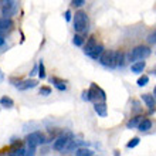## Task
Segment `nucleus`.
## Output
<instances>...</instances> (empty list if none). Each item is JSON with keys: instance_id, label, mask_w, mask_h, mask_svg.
Here are the masks:
<instances>
[{"instance_id": "f257e3e1", "label": "nucleus", "mask_w": 156, "mask_h": 156, "mask_svg": "<svg viewBox=\"0 0 156 156\" xmlns=\"http://www.w3.org/2000/svg\"><path fill=\"white\" fill-rule=\"evenodd\" d=\"M73 24H74V30L80 34H85L88 31V16L85 12H77L73 19Z\"/></svg>"}, {"instance_id": "f03ea898", "label": "nucleus", "mask_w": 156, "mask_h": 156, "mask_svg": "<svg viewBox=\"0 0 156 156\" xmlns=\"http://www.w3.org/2000/svg\"><path fill=\"white\" fill-rule=\"evenodd\" d=\"M71 140H73V133L66 132V133L60 135L58 138H55V140H54V144H53V149L57 151V152H64L67 149V146L70 145Z\"/></svg>"}, {"instance_id": "7ed1b4c3", "label": "nucleus", "mask_w": 156, "mask_h": 156, "mask_svg": "<svg viewBox=\"0 0 156 156\" xmlns=\"http://www.w3.org/2000/svg\"><path fill=\"white\" fill-rule=\"evenodd\" d=\"M152 54L151 48L146 45H138L129 53V60L131 61H138V60H145L146 57H149Z\"/></svg>"}, {"instance_id": "20e7f679", "label": "nucleus", "mask_w": 156, "mask_h": 156, "mask_svg": "<svg viewBox=\"0 0 156 156\" xmlns=\"http://www.w3.org/2000/svg\"><path fill=\"white\" fill-rule=\"evenodd\" d=\"M115 53L114 50H104V53L101 54L98 61L107 68H115L116 67V61H115Z\"/></svg>"}, {"instance_id": "39448f33", "label": "nucleus", "mask_w": 156, "mask_h": 156, "mask_svg": "<svg viewBox=\"0 0 156 156\" xmlns=\"http://www.w3.org/2000/svg\"><path fill=\"white\" fill-rule=\"evenodd\" d=\"M88 94H90V101H94V102H102L107 99V94L102 88H99L97 84H91V88L88 90Z\"/></svg>"}, {"instance_id": "423d86ee", "label": "nucleus", "mask_w": 156, "mask_h": 156, "mask_svg": "<svg viewBox=\"0 0 156 156\" xmlns=\"http://www.w3.org/2000/svg\"><path fill=\"white\" fill-rule=\"evenodd\" d=\"M27 145H29L30 148H37V146H40V145L45 144V142H48V140L45 139V136L41 133V132L36 131V132H31L29 136H27Z\"/></svg>"}, {"instance_id": "0eeeda50", "label": "nucleus", "mask_w": 156, "mask_h": 156, "mask_svg": "<svg viewBox=\"0 0 156 156\" xmlns=\"http://www.w3.org/2000/svg\"><path fill=\"white\" fill-rule=\"evenodd\" d=\"M13 27V21L10 17H0V34H7Z\"/></svg>"}, {"instance_id": "6e6552de", "label": "nucleus", "mask_w": 156, "mask_h": 156, "mask_svg": "<svg viewBox=\"0 0 156 156\" xmlns=\"http://www.w3.org/2000/svg\"><path fill=\"white\" fill-rule=\"evenodd\" d=\"M14 12H16V2H14V0H10V2H7L6 4L2 6V13H3V16L10 17Z\"/></svg>"}, {"instance_id": "1a4fd4ad", "label": "nucleus", "mask_w": 156, "mask_h": 156, "mask_svg": "<svg viewBox=\"0 0 156 156\" xmlns=\"http://www.w3.org/2000/svg\"><path fill=\"white\" fill-rule=\"evenodd\" d=\"M142 101L146 104V107L149 108V111L151 112H153L156 109V98H155V95L144 94L142 95Z\"/></svg>"}, {"instance_id": "9d476101", "label": "nucleus", "mask_w": 156, "mask_h": 156, "mask_svg": "<svg viewBox=\"0 0 156 156\" xmlns=\"http://www.w3.org/2000/svg\"><path fill=\"white\" fill-rule=\"evenodd\" d=\"M98 44V41H97V37L95 36H91L88 40H87V44L84 45V53L90 57V54L92 53V50L95 48V45Z\"/></svg>"}, {"instance_id": "9b49d317", "label": "nucleus", "mask_w": 156, "mask_h": 156, "mask_svg": "<svg viewBox=\"0 0 156 156\" xmlns=\"http://www.w3.org/2000/svg\"><path fill=\"white\" fill-rule=\"evenodd\" d=\"M94 109H95V112H97L99 116H102V118H105V116L108 115V109H107V104H105V101H102V102H95L94 104Z\"/></svg>"}, {"instance_id": "f8f14e48", "label": "nucleus", "mask_w": 156, "mask_h": 156, "mask_svg": "<svg viewBox=\"0 0 156 156\" xmlns=\"http://www.w3.org/2000/svg\"><path fill=\"white\" fill-rule=\"evenodd\" d=\"M37 85V81L36 80H26V81H21L19 85H17V88L20 91H26L29 90V88H34V87Z\"/></svg>"}, {"instance_id": "ddd939ff", "label": "nucleus", "mask_w": 156, "mask_h": 156, "mask_svg": "<svg viewBox=\"0 0 156 156\" xmlns=\"http://www.w3.org/2000/svg\"><path fill=\"white\" fill-rule=\"evenodd\" d=\"M142 119H144V116H142V115L133 116V118H131L126 122V128H128V129H135V128H138V125L140 123V121H142Z\"/></svg>"}, {"instance_id": "4468645a", "label": "nucleus", "mask_w": 156, "mask_h": 156, "mask_svg": "<svg viewBox=\"0 0 156 156\" xmlns=\"http://www.w3.org/2000/svg\"><path fill=\"white\" fill-rule=\"evenodd\" d=\"M51 84H54V87L57 88L58 91H66L67 90V84L66 81H62V80H60V78H55V77H51Z\"/></svg>"}, {"instance_id": "2eb2a0df", "label": "nucleus", "mask_w": 156, "mask_h": 156, "mask_svg": "<svg viewBox=\"0 0 156 156\" xmlns=\"http://www.w3.org/2000/svg\"><path fill=\"white\" fill-rule=\"evenodd\" d=\"M151 128H152V121L148 118H144L140 121L139 125H138V129H139L140 132H148Z\"/></svg>"}, {"instance_id": "dca6fc26", "label": "nucleus", "mask_w": 156, "mask_h": 156, "mask_svg": "<svg viewBox=\"0 0 156 156\" xmlns=\"http://www.w3.org/2000/svg\"><path fill=\"white\" fill-rule=\"evenodd\" d=\"M145 67H146V62L142 61V60H138L131 66V70L132 73H142L145 70Z\"/></svg>"}, {"instance_id": "f3484780", "label": "nucleus", "mask_w": 156, "mask_h": 156, "mask_svg": "<svg viewBox=\"0 0 156 156\" xmlns=\"http://www.w3.org/2000/svg\"><path fill=\"white\" fill-rule=\"evenodd\" d=\"M102 53H104V45L98 43V44L95 45V48L92 50V53L90 54V57L92 58V60H99V57H101Z\"/></svg>"}, {"instance_id": "a211bd4d", "label": "nucleus", "mask_w": 156, "mask_h": 156, "mask_svg": "<svg viewBox=\"0 0 156 156\" xmlns=\"http://www.w3.org/2000/svg\"><path fill=\"white\" fill-rule=\"evenodd\" d=\"M115 61H116V67H123L125 66V53L121 50H116L115 53Z\"/></svg>"}, {"instance_id": "6ab92c4d", "label": "nucleus", "mask_w": 156, "mask_h": 156, "mask_svg": "<svg viewBox=\"0 0 156 156\" xmlns=\"http://www.w3.org/2000/svg\"><path fill=\"white\" fill-rule=\"evenodd\" d=\"M0 104H2V107H4V108L14 107V101H13L12 98H9V97H2V98H0Z\"/></svg>"}, {"instance_id": "aec40b11", "label": "nucleus", "mask_w": 156, "mask_h": 156, "mask_svg": "<svg viewBox=\"0 0 156 156\" xmlns=\"http://www.w3.org/2000/svg\"><path fill=\"white\" fill-rule=\"evenodd\" d=\"M94 151H91V149H87V148H78L75 151V155L77 156H92L94 155Z\"/></svg>"}, {"instance_id": "412c9836", "label": "nucleus", "mask_w": 156, "mask_h": 156, "mask_svg": "<svg viewBox=\"0 0 156 156\" xmlns=\"http://www.w3.org/2000/svg\"><path fill=\"white\" fill-rule=\"evenodd\" d=\"M148 82H149V77H148V75H142V77L138 78L136 84H138V87H145V85H148Z\"/></svg>"}, {"instance_id": "4be33fe9", "label": "nucleus", "mask_w": 156, "mask_h": 156, "mask_svg": "<svg viewBox=\"0 0 156 156\" xmlns=\"http://www.w3.org/2000/svg\"><path fill=\"white\" fill-rule=\"evenodd\" d=\"M139 142H140V139L138 138V136H136V138H133V139H131L129 142H128V144H126V148L128 149H133L135 146H138V145H139Z\"/></svg>"}, {"instance_id": "5701e85b", "label": "nucleus", "mask_w": 156, "mask_h": 156, "mask_svg": "<svg viewBox=\"0 0 156 156\" xmlns=\"http://www.w3.org/2000/svg\"><path fill=\"white\" fill-rule=\"evenodd\" d=\"M73 43H74L75 45H82V44H84V37H82L80 33L75 34L74 38H73Z\"/></svg>"}, {"instance_id": "b1692460", "label": "nucleus", "mask_w": 156, "mask_h": 156, "mask_svg": "<svg viewBox=\"0 0 156 156\" xmlns=\"http://www.w3.org/2000/svg\"><path fill=\"white\" fill-rule=\"evenodd\" d=\"M38 77H40L41 80H44V78H45V68H44L43 61L38 62Z\"/></svg>"}, {"instance_id": "393cba45", "label": "nucleus", "mask_w": 156, "mask_h": 156, "mask_svg": "<svg viewBox=\"0 0 156 156\" xmlns=\"http://www.w3.org/2000/svg\"><path fill=\"white\" fill-rule=\"evenodd\" d=\"M51 94V88L50 87H41L40 88V95H43V97H47V95Z\"/></svg>"}, {"instance_id": "a878e982", "label": "nucleus", "mask_w": 156, "mask_h": 156, "mask_svg": "<svg viewBox=\"0 0 156 156\" xmlns=\"http://www.w3.org/2000/svg\"><path fill=\"white\" fill-rule=\"evenodd\" d=\"M148 43L149 44H155L156 43V30L155 31H152V33L148 36Z\"/></svg>"}, {"instance_id": "bb28decb", "label": "nucleus", "mask_w": 156, "mask_h": 156, "mask_svg": "<svg viewBox=\"0 0 156 156\" xmlns=\"http://www.w3.org/2000/svg\"><path fill=\"white\" fill-rule=\"evenodd\" d=\"M84 3H85V0H73V6L75 7H82Z\"/></svg>"}, {"instance_id": "cd10ccee", "label": "nucleus", "mask_w": 156, "mask_h": 156, "mask_svg": "<svg viewBox=\"0 0 156 156\" xmlns=\"http://www.w3.org/2000/svg\"><path fill=\"white\" fill-rule=\"evenodd\" d=\"M82 99H84V101H90V94H88V91H84V92H82Z\"/></svg>"}, {"instance_id": "c85d7f7f", "label": "nucleus", "mask_w": 156, "mask_h": 156, "mask_svg": "<svg viewBox=\"0 0 156 156\" xmlns=\"http://www.w3.org/2000/svg\"><path fill=\"white\" fill-rule=\"evenodd\" d=\"M66 20L67 21L71 20V12H70V10H67V12H66Z\"/></svg>"}, {"instance_id": "c756f323", "label": "nucleus", "mask_w": 156, "mask_h": 156, "mask_svg": "<svg viewBox=\"0 0 156 156\" xmlns=\"http://www.w3.org/2000/svg\"><path fill=\"white\" fill-rule=\"evenodd\" d=\"M4 43H6V40H4V36H3V34H0V45H3Z\"/></svg>"}, {"instance_id": "7c9ffc66", "label": "nucleus", "mask_w": 156, "mask_h": 156, "mask_svg": "<svg viewBox=\"0 0 156 156\" xmlns=\"http://www.w3.org/2000/svg\"><path fill=\"white\" fill-rule=\"evenodd\" d=\"M3 80H4V74H3V71L0 70V82L3 81Z\"/></svg>"}, {"instance_id": "2f4dec72", "label": "nucleus", "mask_w": 156, "mask_h": 156, "mask_svg": "<svg viewBox=\"0 0 156 156\" xmlns=\"http://www.w3.org/2000/svg\"><path fill=\"white\" fill-rule=\"evenodd\" d=\"M153 95H155V98H156V87L153 88Z\"/></svg>"}]
</instances>
